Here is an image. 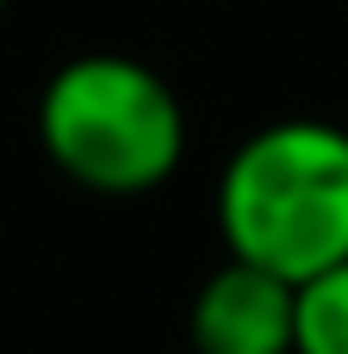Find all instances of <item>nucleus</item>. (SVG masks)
<instances>
[{
    "label": "nucleus",
    "mask_w": 348,
    "mask_h": 354,
    "mask_svg": "<svg viewBox=\"0 0 348 354\" xmlns=\"http://www.w3.org/2000/svg\"><path fill=\"white\" fill-rule=\"evenodd\" d=\"M218 236L293 286L348 261V124L274 118L249 131L218 174Z\"/></svg>",
    "instance_id": "obj_1"
},
{
    "label": "nucleus",
    "mask_w": 348,
    "mask_h": 354,
    "mask_svg": "<svg viewBox=\"0 0 348 354\" xmlns=\"http://www.w3.org/2000/svg\"><path fill=\"white\" fill-rule=\"evenodd\" d=\"M37 143L56 174L87 193L131 199L162 187L187 156V112L174 87L118 50L68 56L37 93Z\"/></svg>",
    "instance_id": "obj_2"
},
{
    "label": "nucleus",
    "mask_w": 348,
    "mask_h": 354,
    "mask_svg": "<svg viewBox=\"0 0 348 354\" xmlns=\"http://www.w3.org/2000/svg\"><path fill=\"white\" fill-rule=\"evenodd\" d=\"M187 336L193 354H299V286L255 261H224L199 280Z\"/></svg>",
    "instance_id": "obj_3"
},
{
    "label": "nucleus",
    "mask_w": 348,
    "mask_h": 354,
    "mask_svg": "<svg viewBox=\"0 0 348 354\" xmlns=\"http://www.w3.org/2000/svg\"><path fill=\"white\" fill-rule=\"evenodd\" d=\"M299 354H348V261L299 286Z\"/></svg>",
    "instance_id": "obj_4"
},
{
    "label": "nucleus",
    "mask_w": 348,
    "mask_h": 354,
    "mask_svg": "<svg viewBox=\"0 0 348 354\" xmlns=\"http://www.w3.org/2000/svg\"><path fill=\"white\" fill-rule=\"evenodd\" d=\"M0 12H6V0H0Z\"/></svg>",
    "instance_id": "obj_5"
}]
</instances>
